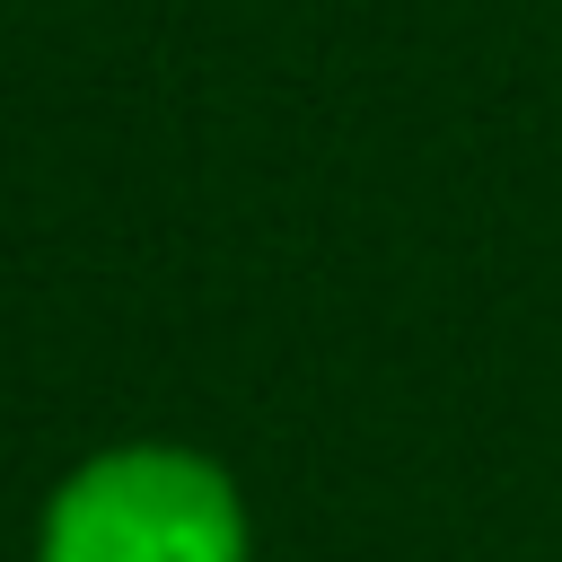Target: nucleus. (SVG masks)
Listing matches in <instances>:
<instances>
[{
	"label": "nucleus",
	"mask_w": 562,
	"mask_h": 562,
	"mask_svg": "<svg viewBox=\"0 0 562 562\" xmlns=\"http://www.w3.org/2000/svg\"><path fill=\"white\" fill-rule=\"evenodd\" d=\"M35 562H246V501L202 448H97L61 474Z\"/></svg>",
	"instance_id": "f257e3e1"
}]
</instances>
